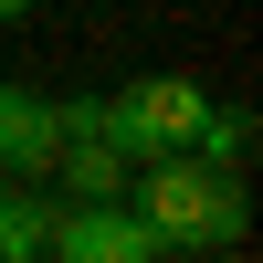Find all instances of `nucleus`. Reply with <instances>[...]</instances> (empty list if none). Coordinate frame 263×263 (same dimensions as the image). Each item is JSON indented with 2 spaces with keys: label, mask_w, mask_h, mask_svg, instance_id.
<instances>
[{
  "label": "nucleus",
  "mask_w": 263,
  "mask_h": 263,
  "mask_svg": "<svg viewBox=\"0 0 263 263\" xmlns=\"http://www.w3.org/2000/svg\"><path fill=\"white\" fill-rule=\"evenodd\" d=\"M53 211H63L53 179H11L0 190V263H42L53 253Z\"/></svg>",
  "instance_id": "39448f33"
},
{
  "label": "nucleus",
  "mask_w": 263,
  "mask_h": 263,
  "mask_svg": "<svg viewBox=\"0 0 263 263\" xmlns=\"http://www.w3.org/2000/svg\"><path fill=\"white\" fill-rule=\"evenodd\" d=\"M0 190H11V168H0Z\"/></svg>",
  "instance_id": "6e6552de"
},
{
  "label": "nucleus",
  "mask_w": 263,
  "mask_h": 263,
  "mask_svg": "<svg viewBox=\"0 0 263 263\" xmlns=\"http://www.w3.org/2000/svg\"><path fill=\"white\" fill-rule=\"evenodd\" d=\"M53 147H63L53 95H42V84H21V74H0V168H11V179H42V168H53Z\"/></svg>",
  "instance_id": "20e7f679"
},
{
  "label": "nucleus",
  "mask_w": 263,
  "mask_h": 263,
  "mask_svg": "<svg viewBox=\"0 0 263 263\" xmlns=\"http://www.w3.org/2000/svg\"><path fill=\"white\" fill-rule=\"evenodd\" d=\"M190 158H211V168H232V179H242V168H253V116H242V105H221V95H211L200 137H190Z\"/></svg>",
  "instance_id": "423d86ee"
},
{
  "label": "nucleus",
  "mask_w": 263,
  "mask_h": 263,
  "mask_svg": "<svg viewBox=\"0 0 263 263\" xmlns=\"http://www.w3.org/2000/svg\"><path fill=\"white\" fill-rule=\"evenodd\" d=\"M11 21H32V0H0V32H11Z\"/></svg>",
  "instance_id": "0eeeda50"
},
{
  "label": "nucleus",
  "mask_w": 263,
  "mask_h": 263,
  "mask_svg": "<svg viewBox=\"0 0 263 263\" xmlns=\"http://www.w3.org/2000/svg\"><path fill=\"white\" fill-rule=\"evenodd\" d=\"M126 200L147 211V232L168 242V263H179V253H242L253 242V190L232 179V168L190 158V147L137 158V168H126Z\"/></svg>",
  "instance_id": "f257e3e1"
},
{
  "label": "nucleus",
  "mask_w": 263,
  "mask_h": 263,
  "mask_svg": "<svg viewBox=\"0 0 263 263\" xmlns=\"http://www.w3.org/2000/svg\"><path fill=\"white\" fill-rule=\"evenodd\" d=\"M53 263H168V242L147 232V211L126 200H63L53 211Z\"/></svg>",
  "instance_id": "7ed1b4c3"
},
{
  "label": "nucleus",
  "mask_w": 263,
  "mask_h": 263,
  "mask_svg": "<svg viewBox=\"0 0 263 263\" xmlns=\"http://www.w3.org/2000/svg\"><path fill=\"white\" fill-rule=\"evenodd\" d=\"M200 116H211V95L190 74H126L116 95H105V137H116V158L137 168V158H168V147H190L200 137Z\"/></svg>",
  "instance_id": "f03ea898"
}]
</instances>
